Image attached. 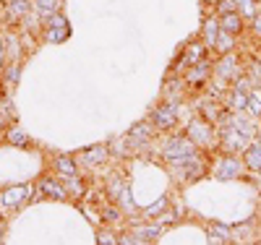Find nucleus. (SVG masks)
Masks as SVG:
<instances>
[{
  "mask_svg": "<svg viewBox=\"0 0 261 245\" xmlns=\"http://www.w3.org/2000/svg\"><path fill=\"white\" fill-rule=\"evenodd\" d=\"M97 242H102V245H113V242H115V237H110V235H99V237H97Z\"/></svg>",
  "mask_w": 261,
  "mask_h": 245,
  "instance_id": "cd10ccee",
  "label": "nucleus"
},
{
  "mask_svg": "<svg viewBox=\"0 0 261 245\" xmlns=\"http://www.w3.org/2000/svg\"><path fill=\"white\" fill-rule=\"evenodd\" d=\"M105 157H107V149H105V146H94V149H86V151L81 154V162H84V165H99Z\"/></svg>",
  "mask_w": 261,
  "mask_h": 245,
  "instance_id": "ddd939ff",
  "label": "nucleus"
},
{
  "mask_svg": "<svg viewBox=\"0 0 261 245\" xmlns=\"http://www.w3.org/2000/svg\"><path fill=\"white\" fill-rule=\"evenodd\" d=\"M188 139L193 141V144H209L212 141V130H209V125L204 123V120H193L191 125H188Z\"/></svg>",
  "mask_w": 261,
  "mask_h": 245,
  "instance_id": "423d86ee",
  "label": "nucleus"
},
{
  "mask_svg": "<svg viewBox=\"0 0 261 245\" xmlns=\"http://www.w3.org/2000/svg\"><path fill=\"white\" fill-rule=\"evenodd\" d=\"M209 3H214V0H209Z\"/></svg>",
  "mask_w": 261,
  "mask_h": 245,
  "instance_id": "2f4dec72",
  "label": "nucleus"
},
{
  "mask_svg": "<svg viewBox=\"0 0 261 245\" xmlns=\"http://www.w3.org/2000/svg\"><path fill=\"white\" fill-rule=\"evenodd\" d=\"M8 141L16 144V146H27L29 139H27V133L21 130V128H8Z\"/></svg>",
  "mask_w": 261,
  "mask_h": 245,
  "instance_id": "aec40b11",
  "label": "nucleus"
},
{
  "mask_svg": "<svg viewBox=\"0 0 261 245\" xmlns=\"http://www.w3.org/2000/svg\"><path fill=\"white\" fill-rule=\"evenodd\" d=\"M47 18V42H53V44H58V42H65L71 37V24H68V18L65 16H60V11L58 13H50V16H45Z\"/></svg>",
  "mask_w": 261,
  "mask_h": 245,
  "instance_id": "f257e3e1",
  "label": "nucleus"
},
{
  "mask_svg": "<svg viewBox=\"0 0 261 245\" xmlns=\"http://www.w3.org/2000/svg\"><path fill=\"white\" fill-rule=\"evenodd\" d=\"M151 123H154L157 128H162V130H170L178 123V113L172 107H157L154 113H151Z\"/></svg>",
  "mask_w": 261,
  "mask_h": 245,
  "instance_id": "39448f33",
  "label": "nucleus"
},
{
  "mask_svg": "<svg viewBox=\"0 0 261 245\" xmlns=\"http://www.w3.org/2000/svg\"><path fill=\"white\" fill-rule=\"evenodd\" d=\"M0 68H3V42H0Z\"/></svg>",
  "mask_w": 261,
  "mask_h": 245,
  "instance_id": "c756f323",
  "label": "nucleus"
},
{
  "mask_svg": "<svg viewBox=\"0 0 261 245\" xmlns=\"http://www.w3.org/2000/svg\"><path fill=\"white\" fill-rule=\"evenodd\" d=\"M34 8L42 16H50V13H58L60 11V0H34Z\"/></svg>",
  "mask_w": 261,
  "mask_h": 245,
  "instance_id": "f3484780",
  "label": "nucleus"
},
{
  "mask_svg": "<svg viewBox=\"0 0 261 245\" xmlns=\"http://www.w3.org/2000/svg\"><path fill=\"white\" fill-rule=\"evenodd\" d=\"M246 104H248V92H241V89H238V92H235V107L246 110Z\"/></svg>",
  "mask_w": 261,
  "mask_h": 245,
  "instance_id": "b1692460",
  "label": "nucleus"
},
{
  "mask_svg": "<svg viewBox=\"0 0 261 245\" xmlns=\"http://www.w3.org/2000/svg\"><path fill=\"white\" fill-rule=\"evenodd\" d=\"M209 240H212V242H230L232 237H230V230H227V227H214V230L209 232Z\"/></svg>",
  "mask_w": 261,
  "mask_h": 245,
  "instance_id": "4be33fe9",
  "label": "nucleus"
},
{
  "mask_svg": "<svg viewBox=\"0 0 261 245\" xmlns=\"http://www.w3.org/2000/svg\"><path fill=\"white\" fill-rule=\"evenodd\" d=\"M160 227H141V230H136L130 237H125L123 242H151V240H157L160 237Z\"/></svg>",
  "mask_w": 261,
  "mask_h": 245,
  "instance_id": "9b49d317",
  "label": "nucleus"
},
{
  "mask_svg": "<svg viewBox=\"0 0 261 245\" xmlns=\"http://www.w3.org/2000/svg\"><path fill=\"white\" fill-rule=\"evenodd\" d=\"M220 29H225V32H230V34H238L243 29V18L238 16L235 11L232 13H222L220 16Z\"/></svg>",
  "mask_w": 261,
  "mask_h": 245,
  "instance_id": "9d476101",
  "label": "nucleus"
},
{
  "mask_svg": "<svg viewBox=\"0 0 261 245\" xmlns=\"http://www.w3.org/2000/svg\"><path fill=\"white\" fill-rule=\"evenodd\" d=\"M214 47L220 50V52H230L232 50V34L225 32V29H220V34H217V39H214Z\"/></svg>",
  "mask_w": 261,
  "mask_h": 245,
  "instance_id": "a211bd4d",
  "label": "nucleus"
},
{
  "mask_svg": "<svg viewBox=\"0 0 261 245\" xmlns=\"http://www.w3.org/2000/svg\"><path fill=\"white\" fill-rule=\"evenodd\" d=\"M151 125L149 123H141V125H136L134 130H130V144H136V146H141L144 141H149L151 139Z\"/></svg>",
  "mask_w": 261,
  "mask_h": 245,
  "instance_id": "4468645a",
  "label": "nucleus"
},
{
  "mask_svg": "<svg viewBox=\"0 0 261 245\" xmlns=\"http://www.w3.org/2000/svg\"><path fill=\"white\" fill-rule=\"evenodd\" d=\"M246 110H248V113L251 115H261V92H251L248 94V104H246Z\"/></svg>",
  "mask_w": 261,
  "mask_h": 245,
  "instance_id": "6ab92c4d",
  "label": "nucleus"
},
{
  "mask_svg": "<svg viewBox=\"0 0 261 245\" xmlns=\"http://www.w3.org/2000/svg\"><path fill=\"white\" fill-rule=\"evenodd\" d=\"M39 190L45 193L47 198H58V201H63V198H68V190H65L58 180H53V177H45V180L39 183Z\"/></svg>",
  "mask_w": 261,
  "mask_h": 245,
  "instance_id": "6e6552de",
  "label": "nucleus"
},
{
  "mask_svg": "<svg viewBox=\"0 0 261 245\" xmlns=\"http://www.w3.org/2000/svg\"><path fill=\"white\" fill-rule=\"evenodd\" d=\"M55 170H58V175H63V177H76V175H79L76 159L68 157V154H60V157L55 159Z\"/></svg>",
  "mask_w": 261,
  "mask_h": 245,
  "instance_id": "1a4fd4ad",
  "label": "nucleus"
},
{
  "mask_svg": "<svg viewBox=\"0 0 261 245\" xmlns=\"http://www.w3.org/2000/svg\"><path fill=\"white\" fill-rule=\"evenodd\" d=\"M0 102H3V94H0Z\"/></svg>",
  "mask_w": 261,
  "mask_h": 245,
  "instance_id": "7c9ffc66",
  "label": "nucleus"
},
{
  "mask_svg": "<svg viewBox=\"0 0 261 245\" xmlns=\"http://www.w3.org/2000/svg\"><path fill=\"white\" fill-rule=\"evenodd\" d=\"M246 165L256 172H261V141L258 144H251L246 149Z\"/></svg>",
  "mask_w": 261,
  "mask_h": 245,
  "instance_id": "f8f14e48",
  "label": "nucleus"
},
{
  "mask_svg": "<svg viewBox=\"0 0 261 245\" xmlns=\"http://www.w3.org/2000/svg\"><path fill=\"white\" fill-rule=\"evenodd\" d=\"M258 183H261V177H258Z\"/></svg>",
  "mask_w": 261,
  "mask_h": 245,
  "instance_id": "473e14b6",
  "label": "nucleus"
},
{
  "mask_svg": "<svg viewBox=\"0 0 261 245\" xmlns=\"http://www.w3.org/2000/svg\"><path fill=\"white\" fill-rule=\"evenodd\" d=\"M217 34H220V32H217V21H209V24H206V39H209V44H214Z\"/></svg>",
  "mask_w": 261,
  "mask_h": 245,
  "instance_id": "393cba45",
  "label": "nucleus"
},
{
  "mask_svg": "<svg viewBox=\"0 0 261 245\" xmlns=\"http://www.w3.org/2000/svg\"><path fill=\"white\" fill-rule=\"evenodd\" d=\"M235 65H238V58L235 55H227L225 60H220V65H217V73H220L222 78H230L235 73Z\"/></svg>",
  "mask_w": 261,
  "mask_h": 245,
  "instance_id": "dca6fc26",
  "label": "nucleus"
},
{
  "mask_svg": "<svg viewBox=\"0 0 261 245\" xmlns=\"http://www.w3.org/2000/svg\"><path fill=\"white\" fill-rule=\"evenodd\" d=\"M29 193H32L29 185H13V188H6L3 193H0V206H3V209H16V206H21V204L27 201Z\"/></svg>",
  "mask_w": 261,
  "mask_h": 245,
  "instance_id": "7ed1b4c3",
  "label": "nucleus"
},
{
  "mask_svg": "<svg viewBox=\"0 0 261 245\" xmlns=\"http://www.w3.org/2000/svg\"><path fill=\"white\" fill-rule=\"evenodd\" d=\"M186 78H188V84H196V81H204V78H206V65H204V63H201V65L196 63L193 68H191V73H188Z\"/></svg>",
  "mask_w": 261,
  "mask_h": 245,
  "instance_id": "412c9836",
  "label": "nucleus"
},
{
  "mask_svg": "<svg viewBox=\"0 0 261 245\" xmlns=\"http://www.w3.org/2000/svg\"><path fill=\"white\" fill-rule=\"evenodd\" d=\"M204 55H206L204 44H191V47L186 50V55H183V60H186L188 65H196V63H201V60H204Z\"/></svg>",
  "mask_w": 261,
  "mask_h": 245,
  "instance_id": "2eb2a0df",
  "label": "nucleus"
},
{
  "mask_svg": "<svg viewBox=\"0 0 261 245\" xmlns=\"http://www.w3.org/2000/svg\"><path fill=\"white\" fill-rule=\"evenodd\" d=\"M29 11H32V0H8V6H6V16L11 24L18 18H27Z\"/></svg>",
  "mask_w": 261,
  "mask_h": 245,
  "instance_id": "0eeeda50",
  "label": "nucleus"
},
{
  "mask_svg": "<svg viewBox=\"0 0 261 245\" xmlns=\"http://www.w3.org/2000/svg\"><path fill=\"white\" fill-rule=\"evenodd\" d=\"M193 154V141L191 139H170L165 144V159L172 162V165H180L186 157H191Z\"/></svg>",
  "mask_w": 261,
  "mask_h": 245,
  "instance_id": "f03ea898",
  "label": "nucleus"
},
{
  "mask_svg": "<svg viewBox=\"0 0 261 245\" xmlns=\"http://www.w3.org/2000/svg\"><path fill=\"white\" fill-rule=\"evenodd\" d=\"M18 71H21L18 63H11L8 68H6V81H8V84H16V81H18Z\"/></svg>",
  "mask_w": 261,
  "mask_h": 245,
  "instance_id": "5701e85b",
  "label": "nucleus"
},
{
  "mask_svg": "<svg viewBox=\"0 0 261 245\" xmlns=\"http://www.w3.org/2000/svg\"><path fill=\"white\" fill-rule=\"evenodd\" d=\"M238 175H241V162H238L235 157H225V159L217 162V167H214V177H217V180H232V177H238Z\"/></svg>",
  "mask_w": 261,
  "mask_h": 245,
  "instance_id": "20e7f679",
  "label": "nucleus"
},
{
  "mask_svg": "<svg viewBox=\"0 0 261 245\" xmlns=\"http://www.w3.org/2000/svg\"><path fill=\"white\" fill-rule=\"evenodd\" d=\"M253 26H256V34H261V16L253 18Z\"/></svg>",
  "mask_w": 261,
  "mask_h": 245,
  "instance_id": "c85d7f7f",
  "label": "nucleus"
},
{
  "mask_svg": "<svg viewBox=\"0 0 261 245\" xmlns=\"http://www.w3.org/2000/svg\"><path fill=\"white\" fill-rule=\"evenodd\" d=\"M238 8V0H222L220 3V13H232Z\"/></svg>",
  "mask_w": 261,
  "mask_h": 245,
  "instance_id": "a878e982",
  "label": "nucleus"
},
{
  "mask_svg": "<svg viewBox=\"0 0 261 245\" xmlns=\"http://www.w3.org/2000/svg\"><path fill=\"white\" fill-rule=\"evenodd\" d=\"M238 6H241L246 16H253V0H238Z\"/></svg>",
  "mask_w": 261,
  "mask_h": 245,
  "instance_id": "bb28decb",
  "label": "nucleus"
}]
</instances>
